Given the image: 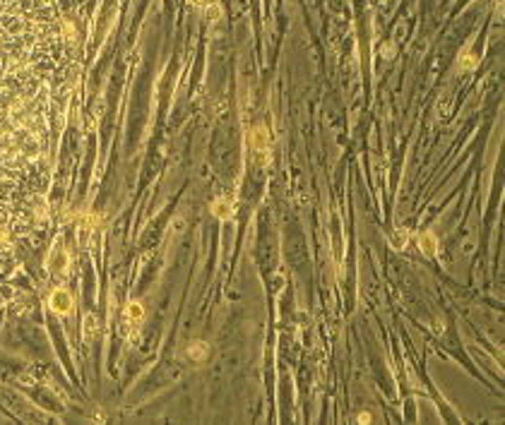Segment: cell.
<instances>
[{
	"mask_svg": "<svg viewBox=\"0 0 505 425\" xmlns=\"http://www.w3.org/2000/svg\"><path fill=\"white\" fill-rule=\"evenodd\" d=\"M250 142L255 149H267V130L265 128H255L250 135Z\"/></svg>",
	"mask_w": 505,
	"mask_h": 425,
	"instance_id": "7a4b0ae2",
	"label": "cell"
},
{
	"mask_svg": "<svg viewBox=\"0 0 505 425\" xmlns=\"http://www.w3.org/2000/svg\"><path fill=\"white\" fill-rule=\"evenodd\" d=\"M51 303H53V308H56V310L65 313V310L70 308V296H68L65 291H56V293H53V298H51Z\"/></svg>",
	"mask_w": 505,
	"mask_h": 425,
	"instance_id": "6da1fadb",
	"label": "cell"
},
{
	"mask_svg": "<svg viewBox=\"0 0 505 425\" xmlns=\"http://www.w3.org/2000/svg\"><path fill=\"white\" fill-rule=\"evenodd\" d=\"M207 351H209V349H207L205 344H193V349H190V355H193V358H197V360H200V358H205L207 355Z\"/></svg>",
	"mask_w": 505,
	"mask_h": 425,
	"instance_id": "5b68a950",
	"label": "cell"
},
{
	"mask_svg": "<svg viewBox=\"0 0 505 425\" xmlns=\"http://www.w3.org/2000/svg\"><path fill=\"white\" fill-rule=\"evenodd\" d=\"M214 214L219 216V219H226L229 214H231V204L226 202V200H222V202L214 204Z\"/></svg>",
	"mask_w": 505,
	"mask_h": 425,
	"instance_id": "277c9868",
	"label": "cell"
},
{
	"mask_svg": "<svg viewBox=\"0 0 505 425\" xmlns=\"http://www.w3.org/2000/svg\"><path fill=\"white\" fill-rule=\"evenodd\" d=\"M128 313H130V317H140V315H142V310H140V303H132Z\"/></svg>",
	"mask_w": 505,
	"mask_h": 425,
	"instance_id": "8992f818",
	"label": "cell"
},
{
	"mask_svg": "<svg viewBox=\"0 0 505 425\" xmlns=\"http://www.w3.org/2000/svg\"><path fill=\"white\" fill-rule=\"evenodd\" d=\"M419 245H421V250L426 252V255H433L435 252V238H433V233H424V236H419Z\"/></svg>",
	"mask_w": 505,
	"mask_h": 425,
	"instance_id": "3957f363",
	"label": "cell"
}]
</instances>
